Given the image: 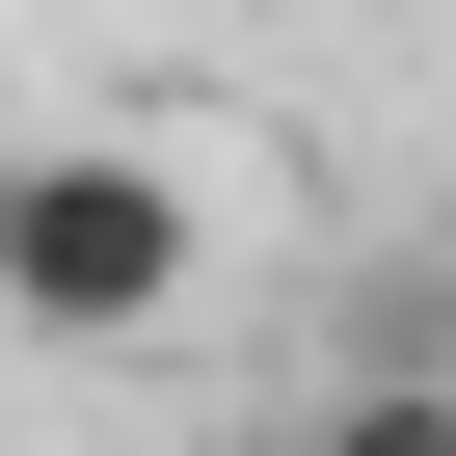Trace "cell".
Here are the masks:
<instances>
[{
  "label": "cell",
  "instance_id": "6da1fadb",
  "mask_svg": "<svg viewBox=\"0 0 456 456\" xmlns=\"http://www.w3.org/2000/svg\"><path fill=\"white\" fill-rule=\"evenodd\" d=\"M0 296H28V349H161L188 296H215V188L161 161V134H28V188H0Z\"/></svg>",
  "mask_w": 456,
  "mask_h": 456
},
{
  "label": "cell",
  "instance_id": "7a4b0ae2",
  "mask_svg": "<svg viewBox=\"0 0 456 456\" xmlns=\"http://www.w3.org/2000/svg\"><path fill=\"white\" fill-rule=\"evenodd\" d=\"M296 456H456V349H349L296 403Z\"/></svg>",
  "mask_w": 456,
  "mask_h": 456
}]
</instances>
